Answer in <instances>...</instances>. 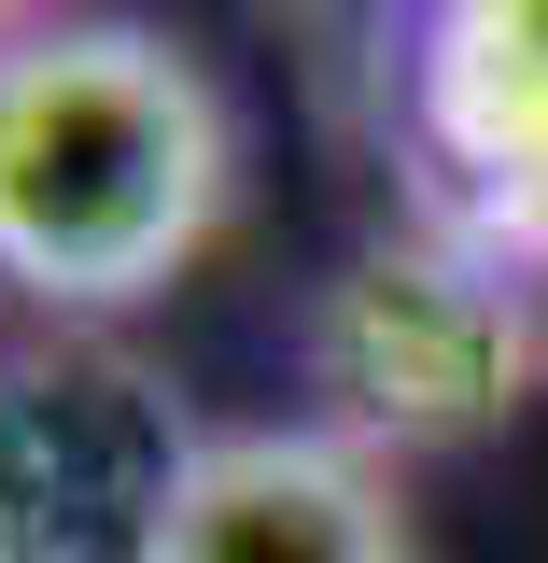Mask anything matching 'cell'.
Wrapping results in <instances>:
<instances>
[{
	"label": "cell",
	"mask_w": 548,
	"mask_h": 563,
	"mask_svg": "<svg viewBox=\"0 0 548 563\" xmlns=\"http://www.w3.org/2000/svg\"><path fill=\"white\" fill-rule=\"evenodd\" d=\"M239 113L169 29L43 14L0 43V282L43 324H113L211 254Z\"/></svg>",
	"instance_id": "1"
},
{
	"label": "cell",
	"mask_w": 548,
	"mask_h": 563,
	"mask_svg": "<svg viewBox=\"0 0 548 563\" xmlns=\"http://www.w3.org/2000/svg\"><path fill=\"white\" fill-rule=\"evenodd\" d=\"M211 422L99 324L0 352V563H155Z\"/></svg>",
	"instance_id": "2"
},
{
	"label": "cell",
	"mask_w": 548,
	"mask_h": 563,
	"mask_svg": "<svg viewBox=\"0 0 548 563\" xmlns=\"http://www.w3.org/2000/svg\"><path fill=\"white\" fill-rule=\"evenodd\" d=\"M324 380H338V437H436V422H479L521 395V296L479 268H450V254H366V268L324 296Z\"/></svg>",
	"instance_id": "3"
},
{
	"label": "cell",
	"mask_w": 548,
	"mask_h": 563,
	"mask_svg": "<svg viewBox=\"0 0 548 563\" xmlns=\"http://www.w3.org/2000/svg\"><path fill=\"white\" fill-rule=\"evenodd\" d=\"M155 563H422L394 465L338 422H211Z\"/></svg>",
	"instance_id": "4"
},
{
	"label": "cell",
	"mask_w": 548,
	"mask_h": 563,
	"mask_svg": "<svg viewBox=\"0 0 548 563\" xmlns=\"http://www.w3.org/2000/svg\"><path fill=\"white\" fill-rule=\"evenodd\" d=\"M14 29H43V14H29V0H0V43H14Z\"/></svg>",
	"instance_id": "5"
}]
</instances>
